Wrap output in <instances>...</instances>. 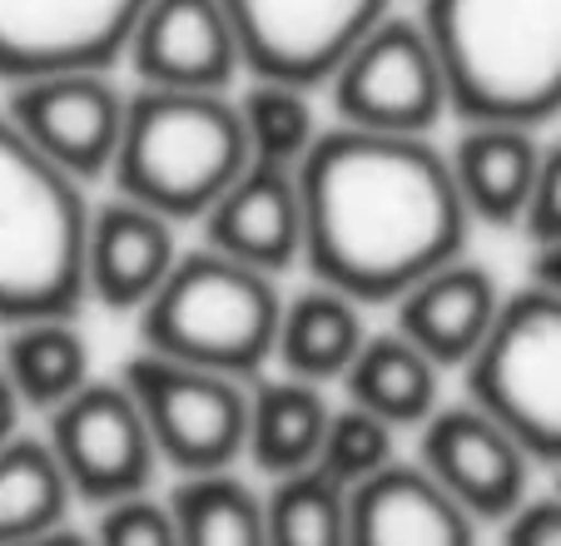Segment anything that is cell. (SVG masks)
Returning <instances> with one entry per match:
<instances>
[{
  "mask_svg": "<svg viewBox=\"0 0 561 546\" xmlns=\"http://www.w3.org/2000/svg\"><path fill=\"white\" fill-rule=\"evenodd\" d=\"M5 115L45 159L90 184V179H110L115 169L129 90H119L110 70H50L11 80Z\"/></svg>",
  "mask_w": 561,
  "mask_h": 546,
  "instance_id": "11",
  "label": "cell"
},
{
  "mask_svg": "<svg viewBox=\"0 0 561 546\" xmlns=\"http://www.w3.org/2000/svg\"><path fill=\"white\" fill-rule=\"evenodd\" d=\"M502 546H561V492L522 502L502 522Z\"/></svg>",
  "mask_w": 561,
  "mask_h": 546,
  "instance_id": "31",
  "label": "cell"
},
{
  "mask_svg": "<svg viewBox=\"0 0 561 546\" xmlns=\"http://www.w3.org/2000/svg\"><path fill=\"white\" fill-rule=\"evenodd\" d=\"M85 184L45 159L0 110V323L80 314L85 298Z\"/></svg>",
  "mask_w": 561,
  "mask_h": 546,
  "instance_id": "3",
  "label": "cell"
},
{
  "mask_svg": "<svg viewBox=\"0 0 561 546\" xmlns=\"http://www.w3.org/2000/svg\"><path fill=\"white\" fill-rule=\"evenodd\" d=\"M268 546H348L353 542V492L323 467L278 477L264 492Z\"/></svg>",
  "mask_w": 561,
  "mask_h": 546,
  "instance_id": "26",
  "label": "cell"
},
{
  "mask_svg": "<svg viewBox=\"0 0 561 546\" xmlns=\"http://www.w3.org/2000/svg\"><path fill=\"white\" fill-rule=\"evenodd\" d=\"M531 284L561 294V243H547V249L531 253Z\"/></svg>",
  "mask_w": 561,
  "mask_h": 546,
  "instance_id": "32",
  "label": "cell"
},
{
  "mask_svg": "<svg viewBox=\"0 0 561 546\" xmlns=\"http://www.w3.org/2000/svg\"><path fill=\"white\" fill-rule=\"evenodd\" d=\"M204 243L229 259L284 278L304 263V190L298 169L249 164L204 214Z\"/></svg>",
  "mask_w": 561,
  "mask_h": 546,
  "instance_id": "16",
  "label": "cell"
},
{
  "mask_svg": "<svg viewBox=\"0 0 561 546\" xmlns=\"http://www.w3.org/2000/svg\"><path fill=\"white\" fill-rule=\"evenodd\" d=\"M329 100L339 125L382 135H433L453 115L447 75L423 21L382 15L329 75Z\"/></svg>",
  "mask_w": 561,
  "mask_h": 546,
  "instance_id": "8",
  "label": "cell"
},
{
  "mask_svg": "<svg viewBox=\"0 0 561 546\" xmlns=\"http://www.w3.org/2000/svg\"><path fill=\"white\" fill-rule=\"evenodd\" d=\"M125 383L145 408L164 467L180 477L233 473L249 452V378L139 348L125 363Z\"/></svg>",
  "mask_w": 561,
  "mask_h": 546,
  "instance_id": "7",
  "label": "cell"
},
{
  "mask_svg": "<svg viewBox=\"0 0 561 546\" xmlns=\"http://www.w3.org/2000/svg\"><path fill=\"white\" fill-rule=\"evenodd\" d=\"M541 155H547V145L527 125H492V120L462 125L447 159H453L457 194H462L472 224L522 229L531 200H537Z\"/></svg>",
  "mask_w": 561,
  "mask_h": 546,
  "instance_id": "19",
  "label": "cell"
},
{
  "mask_svg": "<svg viewBox=\"0 0 561 546\" xmlns=\"http://www.w3.org/2000/svg\"><path fill=\"white\" fill-rule=\"evenodd\" d=\"M149 0H0V80L115 70Z\"/></svg>",
  "mask_w": 561,
  "mask_h": 546,
  "instance_id": "12",
  "label": "cell"
},
{
  "mask_svg": "<svg viewBox=\"0 0 561 546\" xmlns=\"http://www.w3.org/2000/svg\"><path fill=\"white\" fill-rule=\"evenodd\" d=\"M373 328L363 323V304L333 284H308L284 298V323H278L274 373H294L308 383H343L353 357L363 353Z\"/></svg>",
  "mask_w": 561,
  "mask_h": 546,
  "instance_id": "21",
  "label": "cell"
},
{
  "mask_svg": "<svg viewBox=\"0 0 561 546\" xmlns=\"http://www.w3.org/2000/svg\"><path fill=\"white\" fill-rule=\"evenodd\" d=\"M21 412H25L21 398H15L11 383H5V373H0V447H5V442L21 432V428H15V422H21Z\"/></svg>",
  "mask_w": 561,
  "mask_h": 546,
  "instance_id": "33",
  "label": "cell"
},
{
  "mask_svg": "<svg viewBox=\"0 0 561 546\" xmlns=\"http://www.w3.org/2000/svg\"><path fill=\"white\" fill-rule=\"evenodd\" d=\"M304 269L363 308L398 304L433 269L462 259L467 214L433 135L329 125L298 164Z\"/></svg>",
  "mask_w": 561,
  "mask_h": 546,
  "instance_id": "1",
  "label": "cell"
},
{
  "mask_svg": "<svg viewBox=\"0 0 561 546\" xmlns=\"http://www.w3.org/2000/svg\"><path fill=\"white\" fill-rule=\"evenodd\" d=\"M95 546H180V522H174L170 497L159 502L154 492H145L100 507Z\"/></svg>",
  "mask_w": 561,
  "mask_h": 546,
  "instance_id": "29",
  "label": "cell"
},
{
  "mask_svg": "<svg viewBox=\"0 0 561 546\" xmlns=\"http://www.w3.org/2000/svg\"><path fill=\"white\" fill-rule=\"evenodd\" d=\"M75 487L45 437L15 432L0 447V546H21L70 526Z\"/></svg>",
  "mask_w": 561,
  "mask_h": 546,
  "instance_id": "24",
  "label": "cell"
},
{
  "mask_svg": "<svg viewBox=\"0 0 561 546\" xmlns=\"http://www.w3.org/2000/svg\"><path fill=\"white\" fill-rule=\"evenodd\" d=\"M21 546H95V536H80V532H70V526H60V532L35 536V542H21Z\"/></svg>",
  "mask_w": 561,
  "mask_h": 546,
  "instance_id": "34",
  "label": "cell"
},
{
  "mask_svg": "<svg viewBox=\"0 0 561 546\" xmlns=\"http://www.w3.org/2000/svg\"><path fill=\"white\" fill-rule=\"evenodd\" d=\"M502 304H507V294L497 288L492 269H482V263H472L462 253V259L433 269L423 284H413L392 304V314H398L392 328L413 338L447 373V368H467L477 357V348L488 343L492 323H497Z\"/></svg>",
  "mask_w": 561,
  "mask_h": 546,
  "instance_id": "17",
  "label": "cell"
},
{
  "mask_svg": "<svg viewBox=\"0 0 561 546\" xmlns=\"http://www.w3.org/2000/svg\"><path fill=\"white\" fill-rule=\"evenodd\" d=\"M244 45V80L323 90L339 60L392 15V0H224Z\"/></svg>",
  "mask_w": 561,
  "mask_h": 546,
  "instance_id": "10",
  "label": "cell"
},
{
  "mask_svg": "<svg viewBox=\"0 0 561 546\" xmlns=\"http://www.w3.org/2000/svg\"><path fill=\"white\" fill-rule=\"evenodd\" d=\"M254 164L239 90H149L129 95L115 155V194L159 209L174 224H204L233 179Z\"/></svg>",
  "mask_w": 561,
  "mask_h": 546,
  "instance_id": "4",
  "label": "cell"
},
{
  "mask_svg": "<svg viewBox=\"0 0 561 546\" xmlns=\"http://www.w3.org/2000/svg\"><path fill=\"white\" fill-rule=\"evenodd\" d=\"M462 373L467 398L488 408L531 463L561 467V294L531 278L507 294L488 343Z\"/></svg>",
  "mask_w": 561,
  "mask_h": 546,
  "instance_id": "6",
  "label": "cell"
},
{
  "mask_svg": "<svg viewBox=\"0 0 561 546\" xmlns=\"http://www.w3.org/2000/svg\"><path fill=\"white\" fill-rule=\"evenodd\" d=\"M125 60L149 90H233L249 75L224 0H149Z\"/></svg>",
  "mask_w": 561,
  "mask_h": 546,
  "instance_id": "14",
  "label": "cell"
},
{
  "mask_svg": "<svg viewBox=\"0 0 561 546\" xmlns=\"http://www.w3.org/2000/svg\"><path fill=\"white\" fill-rule=\"evenodd\" d=\"M284 298L274 273L199 243L194 253H180L159 294L139 308V343L254 383L274 368Z\"/></svg>",
  "mask_w": 561,
  "mask_h": 546,
  "instance_id": "5",
  "label": "cell"
},
{
  "mask_svg": "<svg viewBox=\"0 0 561 546\" xmlns=\"http://www.w3.org/2000/svg\"><path fill=\"white\" fill-rule=\"evenodd\" d=\"M392 463H398V428L382 422L378 412L343 398V408H333L329 437H323V452H318V467L353 492V487L373 482V477Z\"/></svg>",
  "mask_w": 561,
  "mask_h": 546,
  "instance_id": "28",
  "label": "cell"
},
{
  "mask_svg": "<svg viewBox=\"0 0 561 546\" xmlns=\"http://www.w3.org/2000/svg\"><path fill=\"white\" fill-rule=\"evenodd\" d=\"M0 373L21 398V408L50 418L60 402H70L95 378L90 373V338L80 333V314L11 323L5 343H0Z\"/></svg>",
  "mask_w": 561,
  "mask_h": 546,
  "instance_id": "23",
  "label": "cell"
},
{
  "mask_svg": "<svg viewBox=\"0 0 561 546\" xmlns=\"http://www.w3.org/2000/svg\"><path fill=\"white\" fill-rule=\"evenodd\" d=\"M343 398L378 412L392 428H423L443 408V368L398 328L368 333L363 353L343 373Z\"/></svg>",
  "mask_w": 561,
  "mask_h": 546,
  "instance_id": "22",
  "label": "cell"
},
{
  "mask_svg": "<svg viewBox=\"0 0 561 546\" xmlns=\"http://www.w3.org/2000/svg\"><path fill=\"white\" fill-rule=\"evenodd\" d=\"M45 442L55 447L65 477H70L75 502L90 507L154 492V477L164 467L145 408L129 393L125 373L119 378H90L70 402H60L50 412Z\"/></svg>",
  "mask_w": 561,
  "mask_h": 546,
  "instance_id": "9",
  "label": "cell"
},
{
  "mask_svg": "<svg viewBox=\"0 0 561 546\" xmlns=\"http://www.w3.org/2000/svg\"><path fill=\"white\" fill-rule=\"evenodd\" d=\"M557 492H561V482H557Z\"/></svg>",
  "mask_w": 561,
  "mask_h": 546,
  "instance_id": "35",
  "label": "cell"
},
{
  "mask_svg": "<svg viewBox=\"0 0 561 546\" xmlns=\"http://www.w3.org/2000/svg\"><path fill=\"white\" fill-rule=\"evenodd\" d=\"M477 526L482 522L423 463L398 457L373 482L353 487L348 546H477Z\"/></svg>",
  "mask_w": 561,
  "mask_h": 546,
  "instance_id": "18",
  "label": "cell"
},
{
  "mask_svg": "<svg viewBox=\"0 0 561 546\" xmlns=\"http://www.w3.org/2000/svg\"><path fill=\"white\" fill-rule=\"evenodd\" d=\"M417 463L477 516V522H507L527 502L531 452L492 418L488 408L443 402L417 428Z\"/></svg>",
  "mask_w": 561,
  "mask_h": 546,
  "instance_id": "13",
  "label": "cell"
},
{
  "mask_svg": "<svg viewBox=\"0 0 561 546\" xmlns=\"http://www.w3.org/2000/svg\"><path fill=\"white\" fill-rule=\"evenodd\" d=\"M329 422H333V402L323 393V383L268 368L249 388V452L244 457L268 482L308 473V467H318Z\"/></svg>",
  "mask_w": 561,
  "mask_h": 546,
  "instance_id": "20",
  "label": "cell"
},
{
  "mask_svg": "<svg viewBox=\"0 0 561 546\" xmlns=\"http://www.w3.org/2000/svg\"><path fill=\"white\" fill-rule=\"evenodd\" d=\"M462 125H547L561 115V0H423Z\"/></svg>",
  "mask_w": 561,
  "mask_h": 546,
  "instance_id": "2",
  "label": "cell"
},
{
  "mask_svg": "<svg viewBox=\"0 0 561 546\" xmlns=\"http://www.w3.org/2000/svg\"><path fill=\"white\" fill-rule=\"evenodd\" d=\"M239 115H244V135H249V155L254 164H278V169H298L313 155L323 120H318L313 90L308 84H288V80H249L239 90Z\"/></svg>",
  "mask_w": 561,
  "mask_h": 546,
  "instance_id": "27",
  "label": "cell"
},
{
  "mask_svg": "<svg viewBox=\"0 0 561 546\" xmlns=\"http://www.w3.org/2000/svg\"><path fill=\"white\" fill-rule=\"evenodd\" d=\"M180 546H268L264 497L239 473L180 477L170 492Z\"/></svg>",
  "mask_w": 561,
  "mask_h": 546,
  "instance_id": "25",
  "label": "cell"
},
{
  "mask_svg": "<svg viewBox=\"0 0 561 546\" xmlns=\"http://www.w3.org/2000/svg\"><path fill=\"white\" fill-rule=\"evenodd\" d=\"M180 224L159 209L115 194V200L90 209V239H85V298L110 314H139L159 284L180 263Z\"/></svg>",
  "mask_w": 561,
  "mask_h": 546,
  "instance_id": "15",
  "label": "cell"
},
{
  "mask_svg": "<svg viewBox=\"0 0 561 546\" xmlns=\"http://www.w3.org/2000/svg\"><path fill=\"white\" fill-rule=\"evenodd\" d=\"M522 234L531 239V249H547V243H561V139L547 145L541 155V179H537V200L527 209V224Z\"/></svg>",
  "mask_w": 561,
  "mask_h": 546,
  "instance_id": "30",
  "label": "cell"
}]
</instances>
